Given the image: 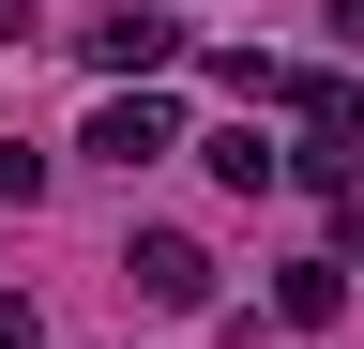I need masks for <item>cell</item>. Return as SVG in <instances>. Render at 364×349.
Instances as JSON below:
<instances>
[{"label": "cell", "mask_w": 364, "mask_h": 349, "mask_svg": "<svg viewBox=\"0 0 364 349\" xmlns=\"http://www.w3.org/2000/svg\"><path fill=\"white\" fill-rule=\"evenodd\" d=\"M167 46H182V31L152 16V0H107V16L76 31V61L107 76V92H152V76H167Z\"/></svg>", "instance_id": "obj_1"}, {"label": "cell", "mask_w": 364, "mask_h": 349, "mask_svg": "<svg viewBox=\"0 0 364 349\" xmlns=\"http://www.w3.org/2000/svg\"><path fill=\"white\" fill-rule=\"evenodd\" d=\"M122 274H136V304H152V319H213V243L136 228V243H122Z\"/></svg>", "instance_id": "obj_2"}, {"label": "cell", "mask_w": 364, "mask_h": 349, "mask_svg": "<svg viewBox=\"0 0 364 349\" xmlns=\"http://www.w3.org/2000/svg\"><path fill=\"white\" fill-rule=\"evenodd\" d=\"M91 152H107V167H152V152H182V122L152 92H107V107H91Z\"/></svg>", "instance_id": "obj_3"}, {"label": "cell", "mask_w": 364, "mask_h": 349, "mask_svg": "<svg viewBox=\"0 0 364 349\" xmlns=\"http://www.w3.org/2000/svg\"><path fill=\"white\" fill-rule=\"evenodd\" d=\"M273 319H289V334H334L349 319V258H289V274H273Z\"/></svg>", "instance_id": "obj_4"}, {"label": "cell", "mask_w": 364, "mask_h": 349, "mask_svg": "<svg viewBox=\"0 0 364 349\" xmlns=\"http://www.w3.org/2000/svg\"><path fill=\"white\" fill-rule=\"evenodd\" d=\"M213 183H228V198H258V183H289V152H273L258 122H228V137H213Z\"/></svg>", "instance_id": "obj_5"}, {"label": "cell", "mask_w": 364, "mask_h": 349, "mask_svg": "<svg viewBox=\"0 0 364 349\" xmlns=\"http://www.w3.org/2000/svg\"><path fill=\"white\" fill-rule=\"evenodd\" d=\"M289 122H304V137H364V92H349V76H289Z\"/></svg>", "instance_id": "obj_6"}, {"label": "cell", "mask_w": 364, "mask_h": 349, "mask_svg": "<svg viewBox=\"0 0 364 349\" xmlns=\"http://www.w3.org/2000/svg\"><path fill=\"white\" fill-rule=\"evenodd\" d=\"M0 198H46V152H16V137H0Z\"/></svg>", "instance_id": "obj_7"}, {"label": "cell", "mask_w": 364, "mask_h": 349, "mask_svg": "<svg viewBox=\"0 0 364 349\" xmlns=\"http://www.w3.org/2000/svg\"><path fill=\"white\" fill-rule=\"evenodd\" d=\"M334 46H364V0H334Z\"/></svg>", "instance_id": "obj_8"}]
</instances>
